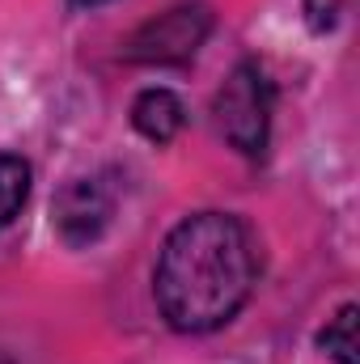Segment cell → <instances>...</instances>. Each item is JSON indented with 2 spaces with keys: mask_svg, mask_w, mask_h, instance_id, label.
<instances>
[{
  "mask_svg": "<svg viewBox=\"0 0 360 364\" xmlns=\"http://www.w3.org/2000/svg\"><path fill=\"white\" fill-rule=\"evenodd\" d=\"M255 284V237L233 212H195L179 220L153 267L157 309L182 335H208L238 318Z\"/></svg>",
  "mask_w": 360,
  "mask_h": 364,
  "instance_id": "cell-1",
  "label": "cell"
},
{
  "mask_svg": "<svg viewBox=\"0 0 360 364\" xmlns=\"http://www.w3.org/2000/svg\"><path fill=\"white\" fill-rule=\"evenodd\" d=\"M216 132L246 157H259L268 149V123H271V85L259 73V64H238L229 81L221 85L216 102Z\"/></svg>",
  "mask_w": 360,
  "mask_h": 364,
  "instance_id": "cell-2",
  "label": "cell"
},
{
  "mask_svg": "<svg viewBox=\"0 0 360 364\" xmlns=\"http://www.w3.org/2000/svg\"><path fill=\"white\" fill-rule=\"evenodd\" d=\"M208 30H212V13L203 4H174L162 17H153L149 26H140L127 55L136 64H182L199 51Z\"/></svg>",
  "mask_w": 360,
  "mask_h": 364,
  "instance_id": "cell-3",
  "label": "cell"
},
{
  "mask_svg": "<svg viewBox=\"0 0 360 364\" xmlns=\"http://www.w3.org/2000/svg\"><path fill=\"white\" fill-rule=\"evenodd\" d=\"M115 195L102 178H73L55 199V233L68 246H90L110 225Z\"/></svg>",
  "mask_w": 360,
  "mask_h": 364,
  "instance_id": "cell-4",
  "label": "cell"
},
{
  "mask_svg": "<svg viewBox=\"0 0 360 364\" xmlns=\"http://www.w3.org/2000/svg\"><path fill=\"white\" fill-rule=\"evenodd\" d=\"M182 123H186V110H182L179 93H170V90L136 93V102H132V127H136L144 140L166 144V140H174L182 132Z\"/></svg>",
  "mask_w": 360,
  "mask_h": 364,
  "instance_id": "cell-5",
  "label": "cell"
},
{
  "mask_svg": "<svg viewBox=\"0 0 360 364\" xmlns=\"http://www.w3.org/2000/svg\"><path fill=\"white\" fill-rule=\"evenodd\" d=\"M30 199V161L17 153H0V233L21 216Z\"/></svg>",
  "mask_w": 360,
  "mask_h": 364,
  "instance_id": "cell-6",
  "label": "cell"
},
{
  "mask_svg": "<svg viewBox=\"0 0 360 364\" xmlns=\"http://www.w3.org/2000/svg\"><path fill=\"white\" fill-rule=\"evenodd\" d=\"M356 318L360 309L356 305H344L327 326H322V335H318V343H322V352L331 356L335 364H360V335H356Z\"/></svg>",
  "mask_w": 360,
  "mask_h": 364,
  "instance_id": "cell-7",
  "label": "cell"
},
{
  "mask_svg": "<svg viewBox=\"0 0 360 364\" xmlns=\"http://www.w3.org/2000/svg\"><path fill=\"white\" fill-rule=\"evenodd\" d=\"M77 9H97V4H106V0H73Z\"/></svg>",
  "mask_w": 360,
  "mask_h": 364,
  "instance_id": "cell-8",
  "label": "cell"
},
{
  "mask_svg": "<svg viewBox=\"0 0 360 364\" xmlns=\"http://www.w3.org/2000/svg\"><path fill=\"white\" fill-rule=\"evenodd\" d=\"M0 364H4V360H0Z\"/></svg>",
  "mask_w": 360,
  "mask_h": 364,
  "instance_id": "cell-9",
  "label": "cell"
}]
</instances>
